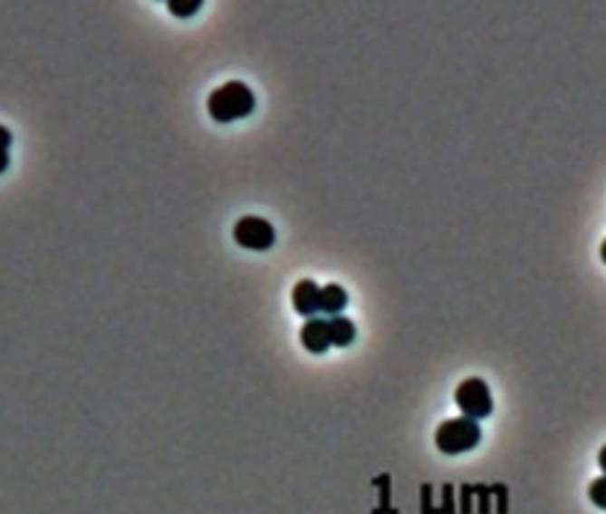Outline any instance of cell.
I'll list each match as a JSON object with an SVG mask.
<instances>
[{"instance_id": "1", "label": "cell", "mask_w": 606, "mask_h": 514, "mask_svg": "<svg viewBox=\"0 0 606 514\" xmlns=\"http://www.w3.org/2000/svg\"><path fill=\"white\" fill-rule=\"evenodd\" d=\"M255 109V96L243 81H227L225 86L215 88L207 99V112L215 121H236L251 117Z\"/></svg>"}, {"instance_id": "2", "label": "cell", "mask_w": 606, "mask_h": 514, "mask_svg": "<svg viewBox=\"0 0 606 514\" xmlns=\"http://www.w3.org/2000/svg\"><path fill=\"white\" fill-rule=\"evenodd\" d=\"M483 437V429L475 419L467 416H457V419H447L441 427L437 429V442L438 452L444 455H459V452H470L472 447H477Z\"/></svg>"}, {"instance_id": "3", "label": "cell", "mask_w": 606, "mask_h": 514, "mask_svg": "<svg viewBox=\"0 0 606 514\" xmlns=\"http://www.w3.org/2000/svg\"><path fill=\"white\" fill-rule=\"evenodd\" d=\"M457 409L467 419H488L493 413V395H490L488 383L483 377H467L465 383H459L455 393Z\"/></svg>"}, {"instance_id": "4", "label": "cell", "mask_w": 606, "mask_h": 514, "mask_svg": "<svg viewBox=\"0 0 606 514\" xmlns=\"http://www.w3.org/2000/svg\"><path fill=\"white\" fill-rule=\"evenodd\" d=\"M233 238H236L237 246H243L248 251H269L274 240H276V230L269 220L255 218V215H245L233 228Z\"/></svg>"}, {"instance_id": "5", "label": "cell", "mask_w": 606, "mask_h": 514, "mask_svg": "<svg viewBox=\"0 0 606 514\" xmlns=\"http://www.w3.org/2000/svg\"><path fill=\"white\" fill-rule=\"evenodd\" d=\"M292 305L304 318H315L321 313V285L313 279H300L292 290Z\"/></svg>"}, {"instance_id": "6", "label": "cell", "mask_w": 606, "mask_h": 514, "mask_svg": "<svg viewBox=\"0 0 606 514\" xmlns=\"http://www.w3.org/2000/svg\"><path fill=\"white\" fill-rule=\"evenodd\" d=\"M300 342L310 354H325L331 346L328 321L325 318H307V324L300 331Z\"/></svg>"}, {"instance_id": "7", "label": "cell", "mask_w": 606, "mask_h": 514, "mask_svg": "<svg viewBox=\"0 0 606 514\" xmlns=\"http://www.w3.org/2000/svg\"><path fill=\"white\" fill-rule=\"evenodd\" d=\"M346 303H349V295L346 290L341 287V285H325L321 287V313L325 315H341V310L346 308Z\"/></svg>"}, {"instance_id": "8", "label": "cell", "mask_w": 606, "mask_h": 514, "mask_svg": "<svg viewBox=\"0 0 606 514\" xmlns=\"http://www.w3.org/2000/svg\"><path fill=\"white\" fill-rule=\"evenodd\" d=\"M328 334H331V344L336 346H349L356 339V326L351 318L346 315H333L328 321Z\"/></svg>"}, {"instance_id": "9", "label": "cell", "mask_w": 606, "mask_h": 514, "mask_svg": "<svg viewBox=\"0 0 606 514\" xmlns=\"http://www.w3.org/2000/svg\"><path fill=\"white\" fill-rule=\"evenodd\" d=\"M202 0H170L168 11L178 18H191L197 11H202Z\"/></svg>"}, {"instance_id": "10", "label": "cell", "mask_w": 606, "mask_h": 514, "mask_svg": "<svg viewBox=\"0 0 606 514\" xmlns=\"http://www.w3.org/2000/svg\"><path fill=\"white\" fill-rule=\"evenodd\" d=\"M589 499L599 509H606V476H599V479L591 483Z\"/></svg>"}, {"instance_id": "11", "label": "cell", "mask_w": 606, "mask_h": 514, "mask_svg": "<svg viewBox=\"0 0 606 514\" xmlns=\"http://www.w3.org/2000/svg\"><path fill=\"white\" fill-rule=\"evenodd\" d=\"M11 145H14V135H11V130L0 124V150H8Z\"/></svg>"}, {"instance_id": "12", "label": "cell", "mask_w": 606, "mask_h": 514, "mask_svg": "<svg viewBox=\"0 0 606 514\" xmlns=\"http://www.w3.org/2000/svg\"><path fill=\"white\" fill-rule=\"evenodd\" d=\"M8 163H11V158H8V150H0V173H5Z\"/></svg>"}, {"instance_id": "13", "label": "cell", "mask_w": 606, "mask_h": 514, "mask_svg": "<svg viewBox=\"0 0 606 514\" xmlns=\"http://www.w3.org/2000/svg\"><path fill=\"white\" fill-rule=\"evenodd\" d=\"M599 468L604 470V476H606V445L601 447V452H599Z\"/></svg>"}, {"instance_id": "14", "label": "cell", "mask_w": 606, "mask_h": 514, "mask_svg": "<svg viewBox=\"0 0 606 514\" xmlns=\"http://www.w3.org/2000/svg\"><path fill=\"white\" fill-rule=\"evenodd\" d=\"M601 261H604V264H606V240H604V243H601Z\"/></svg>"}]
</instances>
